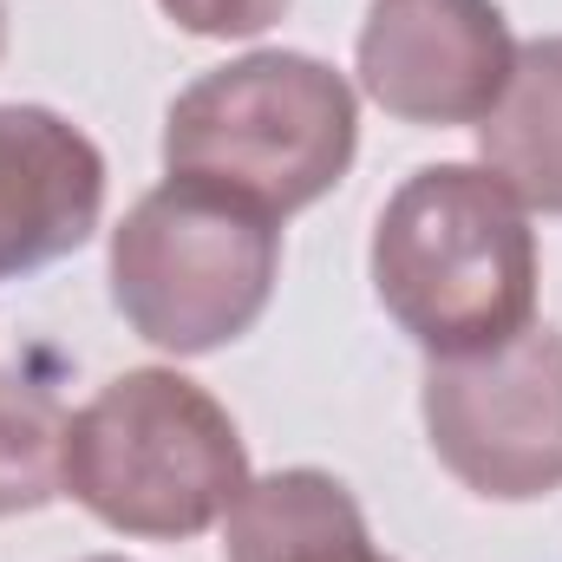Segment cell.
Returning <instances> with one entry per match:
<instances>
[{
    "instance_id": "obj_9",
    "label": "cell",
    "mask_w": 562,
    "mask_h": 562,
    "mask_svg": "<svg viewBox=\"0 0 562 562\" xmlns=\"http://www.w3.org/2000/svg\"><path fill=\"white\" fill-rule=\"evenodd\" d=\"M477 150L524 210L562 216V33L517 46L504 99L477 125Z\"/></svg>"
},
{
    "instance_id": "obj_7",
    "label": "cell",
    "mask_w": 562,
    "mask_h": 562,
    "mask_svg": "<svg viewBox=\"0 0 562 562\" xmlns=\"http://www.w3.org/2000/svg\"><path fill=\"white\" fill-rule=\"evenodd\" d=\"M105 216V157L46 105H0V281L72 256Z\"/></svg>"
},
{
    "instance_id": "obj_12",
    "label": "cell",
    "mask_w": 562,
    "mask_h": 562,
    "mask_svg": "<svg viewBox=\"0 0 562 562\" xmlns=\"http://www.w3.org/2000/svg\"><path fill=\"white\" fill-rule=\"evenodd\" d=\"M0 59H7V0H0Z\"/></svg>"
},
{
    "instance_id": "obj_5",
    "label": "cell",
    "mask_w": 562,
    "mask_h": 562,
    "mask_svg": "<svg viewBox=\"0 0 562 562\" xmlns=\"http://www.w3.org/2000/svg\"><path fill=\"white\" fill-rule=\"evenodd\" d=\"M419 413L438 464L464 491L491 504L562 491V334L530 321L491 353L431 360Z\"/></svg>"
},
{
    "instance_id": "obj_8",
    "label": "cell",
    "mask_w": 562,
    "mask_h": 562,
    "mask_svg": "<svg viewBox=\"0 0 562 562\" xmlns=\"http://www.w3.org/2000/svg\"><path fill=\"white\" fill-rule=\"evenodd\" d=\"M223 557L229 562H393L373 550V530H367L353 491L334 471H314V464L249 477V491L223 517Z\"/></svg>"
},
{
    "instance_id": "obj_11",
    "label": "cell",
    "mask_w": 562,
    "mask_h": 562,
    "mask_svg": "<svg viewBox=\"0 0 562 562\" xmlns=\"http://www.w3.org/2000/svg\"><path fill=\"white\" fill-rule=\"evenodd\" d=\"M157 7L196 40H249L288 13V0H157Z\"/></svg>"
},
{
    "instance_id": "obj_10",
    "label": "cell",
    "mask_w": 562,
    "mask_h": 562,
    "mask_svg": "<svg viewBox=\"0 0 562 562\" xmlns=\"http://www.w3.org/2000/svg\"><path fill=\"white\" fill-rule=\"evenodd\" d=\"M66 406L53 386L0 367V517L46 510L59 491V451H66Z\"/></svg>"
},
{
    "instance_id": "obj_2",
    "label": "cell",
    "mask_w": 562,
    "mask_h": 562,
    "mask_svg": "<svg viewBox=\"0 0 562 562\" xmlns=\"http://www.w3.org/2000/svg\"><path fill=\"white\" fill-rule=\"evenodd\" d=\"M59 491L119 537L183 543L236 510L249 491V445L196 380L132 367L66 419Z\"/></svg>"
},
{
    "instance_id": "obj_1",
    "label": "cell",
    "mask_w": 562,
    "mask_h": 562,
    "mask_svg": "<svg viewBox=\"0 0 562 562\" xmlns=\"http://www.w3.org/2000/svg\"><path fill=\"white\" fill-rule=\"evenodd\" d=\"M373 294L431 360L504 347L537 321L530 210L484 164H425L373 223Z\"/></svg>"
},
{
    "instance_id": "obj_4",
    "label": "cell",
    "mask_w": 562,
    "mask_h": 562,
    "mask_svg": "<svg viewBox=\"0 0 562 562\" xmlns=\"http://www.w3.org/2000/svg\"><path fill=\"white\" fill-rule=\"evenodd\" d=\"M281 276V216L216 183L164 177L112 229V301L132 334L196 360L243 340Z\"/></svg>"
},
{
    "instance_id": "obj_13",
    "label": "cell",
    "mask_w": 562,
    "mask_h": 562,
    "mask_svg": "<svg viewBox=\"0 0 562 562\" xmlns=\"http://www.w3.org/2000/svg\"><path fill=\"white\" fill-rule=\"evenodd\" d=\"M86 562H125V557H86Z\"/></svg>"
},
{
    "instance_id": "obj_3",
    "label": "cell",
    "mask_w": 562,
    "mask_h": 562,
    "mask_svg": "<svg viewBox=\"0 0 562 562\" xmlns=\"http://www.w3.org/2000/svg\"><path fill=\"white\" fill-rule=\"evenodd\" d=\"M360 150L353 86L314 53H243L164 112V170L249 196L269 216L321 203Z\"/></svg>"
},
{
    "instance_id": "obj_6",
    "label": "cell",
    "mask_w": 562,
    "mask_h": 562,
    "mask_svg": "<svg viewBox=\"0 0 562 562\" xmlns=\"http://www.w3.org/2000/svg\"><path fill=\"white\" fill-rule=\"evenodd\" d=\"M360 92L400 125H484L510 86L517 40L497 0H373Z\"/></svg>"
}]
</instances>
